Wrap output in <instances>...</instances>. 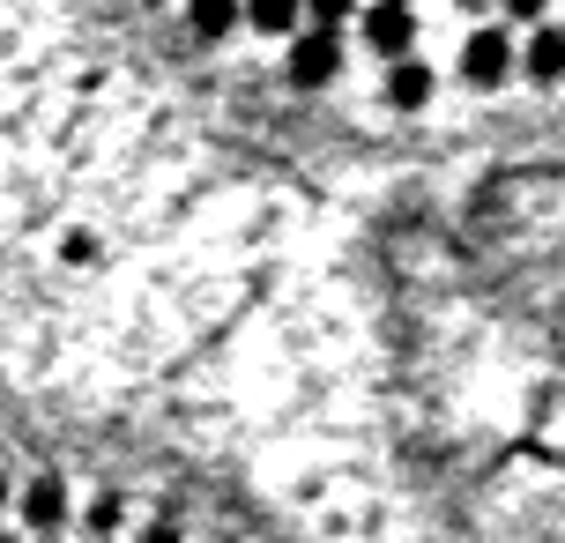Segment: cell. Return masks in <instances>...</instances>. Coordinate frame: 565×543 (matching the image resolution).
<instances>
[{
	"mask_svg": "<svg viewBox=\"0 0 565 543\" xmlns=\"http://www.w3.org/2000/svg\"><path fill=\"white\" fill-rule=\"evenodd\" d=\"M365 45L387 60H409L417 53V8L409 0H372L365 8Z\"/></svg>",
	"mask_w": 565,
	"mask_h": 543,
	"instance_id": "obj_1",
	"label": "cell"
},
{
	"mask_svg": "<svg viewBox=\"0 0 565 543\" xmlns=\"http://www.w3.org/2000/svg\"><path fill=\"white\" fill-rule=\"evenodd\" d=\"M335 75H342V38L335 30H306L298 53H290V83L298 89H328Z\"/></svg>",
	"mask_w": 565,
	"mask_h": 543,
	"instance_id": "obj_2",
	"label": "cell"
},
{
	"mask_svg": "<svg viewBox=\"0 0 565 543\" xmlns=\"http://www.w3.org/2000/svg\"><path fill=\"white\" fill-rule=\"evenodd\" d=\"M461 75H469L477 89H499L513 75V38L507 30H477V38L461 45Z\"/></svg>",
	"mask_w": 565,
	"mask_h": 543,
	"instance_id": "obj_3",
	"label": "cell"
},
{
	"mask_svg": "<svg viewBox=\"0 0 565 543\" xmlns=\"http://www.w3.org/2000/svg\"><path fill=\"white\" fill-rule=\"evenodd\" d=\"M23 521L38 529V536H60V521H67V485H60V477H38V485L23 491Z\"/></svg>",
	"mask_w": 565,
	"mask_h": 543,
	"instance_id": "obj_4",
	"label": "cell"
},
{
	"mask_svg": "<svg viewBox=\"0 0 565 543\" xmlns=\"http://www.w3.org/2000/svg\"><path fill=\"white\" fill-rule=\"evenodd\" d=\"M521 67H529V83H565V30H551V23H543L536 38H529Z\"/></svg>",
	"mask_w": 565,
	"mask_h": 543,
	"instance_id": "obj_5",
	"label": "cell"
},
{
	"mask_svg": "<svg viewBox=\"0 0 565 543\" xmlns=\"http://www.w3.org/2000/svg\"><path fill=\"white\" fill-rule=\"evenodd\" d=\"M424 97H431V67H424V60H395V75H387V105H395V113H417Z\"/></svg>",
	"mask_w": 565,
	"mask_h": 543,
	"instance_id": "obj_6",
	"label": "cell"
},
{
	"mask_svg": "<svg viewBox=\"0 0 565 543\" xmlns=\"http://www.w3.org/2000/svg\"><path fill=\"white\" fill-rule=\"evenodd\" d=\"M186 30L194 38H231L238 30V0H186Z\"/></svg>",
	"mask_w": 565,
	"mask_h": 543,
	"instance_id": "obj_7",
	"label": "cell"
},
{
	"mask_svg": "<svg viewBox=\"0 0 565 543\" xmlns=\"http://www.w3.org/2000/svg\"><path fill=\"white\" fill-rule=\"evenodd\" d=\"M119 521H127V499H119V491H97V499H89V514H83V529H89L97 543H113Z\"/></svg>",
	"mask_w": 565,
	"mask_h": 543,
	"instance_id": "obj_8",
	"label": "cell"
},
{
	"mask_svg": "<svg viewBox=\"0 0 565 543\" xmlns=\"http://www.w3.org/2000/svg\"><path fill=\"white\" fill-rule=\"evenodd\" d=\"M298 8H306V0H246V23L268 30V38H282V30L298 23Z\"/></svg>",
	"mask_w": 565,
	"mask_h": 543,
	"instance_id": "obj_9",
	"label": "cell"
},
{
	"mask_svg": "<svg viewBox=\"0 0 565 543\" xmlns=\"http://www.w3.org/2000/svg\"><path fill=\"white\" fill-rule=\"evenodd\" d=\"M306 8H312V23H320V30H335L342 15H350V8H358V0H306Z\"/></svg>",
	"mask_w": 565,
	"mask_h": 543,
	"instance_id": "obj_10",
	"label": "cell"
},
{
	"mask_svg": "<svg viewBox=\"0 0 565 543\" xmlns=\"http://www.w3.org/2000/svg\"><path fill=\"white\" fill-rule=\"evenodd\" d=\"M135 543H186V536H179V521H149Z\"/></svg>",
	"mask_w": 565,
	"mask_h": 543,
	"instance_id": "obj_11",
	"label": "cell"
},
{
	"mask_svg": "<svg viewBox=\"0 0 565 543\" xmlns=\"http://www.w3.org/2000/svg\"><path fill=\"white\" fill-rule=\"evenodd\" d=\"M543 8H551V0H507V15H521V23H536Z\"/></svg>",
	"mask_w": 565,
	"mask_h": 543,
	"instance_id": "obj_12",
	"label": "cell"
},
{
	"mask_svg": "<svg viewBox=\"0 0 565 543\" xmlns=\"http://www.w3.org/2000/svg\"><path fill=\"white\" fill-rule=\"evenodd\" d=\"M0 507H8V477H0Z\"/></svg>",
	"mask_w": 565,
	"mask_h": 543,
	"instance_id": "obj_13",
	"label": "cell"
},
{
	"mask_svg": "<svg viewBox=\"0 0 565 543\" xmlns=\"http://www.w3.org/2000/svg\"><path fill=\"white\" fill-rule=\"evenodd\" d=\"M454 8H483V0H454Z\"/></svg>",
	"mask_w": 565,
	"mask_h": 543,
	"instance_id": "obj_14",
	"label": "cell"
},
{
	"mask_svg": "<svg viewBox=\"0 0 565 543\" xmlns=\"http://www.w3.org/2000/svg\"><path fill=\"white\" fill-rule=\"evenodd\" d=\"M0 543H15V536H8V529H0Z\"/></svg>",
	"mask_w": 565,
	"mask_h": 543,
	"instance_id": "obj_15",
	"label": "cell"
}]
</instances>
